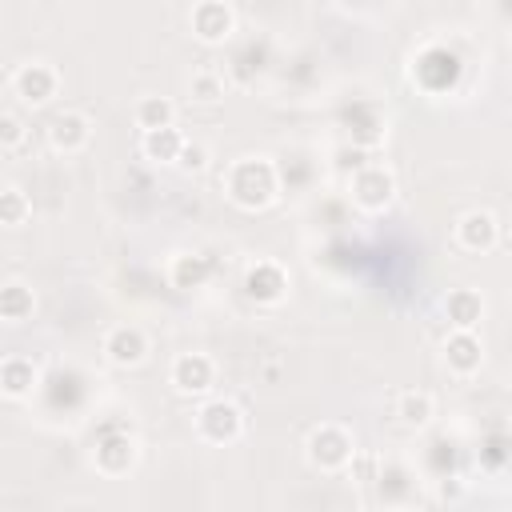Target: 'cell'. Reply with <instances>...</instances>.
I'll return each mask as SVG.
<instances>
[{"label":"cell","mask_w":512,"mask_h":512,"mask_svg":"<svg viewBox=\"0 0 512 512\" xmlns=\"http://www.w3.org/2000/svg\"><path fill=\"white\" fill-rule=\"evenodd\" d=\"M388 512H412V508H388Z\"/></svg>","instance_id":"obj_25"},{"label":"cell","mask_w":512,"mask_h":512,"mask_svg":"<svg viewBox=\"0 0 512 512\" xmlns=\"http://www.w3.org/2000/svg\"><path fill=\"white\" fill-rule=\"evenodd\" d=\"M348 192H352V204H356L360 212L380 216V212H388L392 200H396V176H392V168H384V164H360V168L352 172V180H348Z\"/></svg>","instance_id":"obj_4"},{"label":"cell","mask_w":512,"mask_h":512,"mask_svg":"<svg viewBox=\"0 0 512 512\" xmlns=\"http://www.w3.org/2000/svg\"><path fill=\"white\" fill-rule=\"evenodd\" d=\"M28 140V128L16 112H0V152H16Z\"/></svg>","instance_id":"obj_24"},{"label":"cell","mask_w":512,"mask_h":512,"mask_svg":"<svg viewBox=\"0 0 512 512\" xmlns=\"http://www.w3.org/2000/svg\"><path fill=\"white\" fill-rule=\"evenodd\" d=\"M484 364V340L480 332H448L444 336V368L460 380L476 376Z\"/></svg>","instance_id":"obj_12"},{"label":"cell","mask_w":512,"mask_h":512,"mask_svg":"<svg viewBox=\"0 0 512 512\" xmlns=\"http://www.w3.org/2000/svg\"><path fill=\"white\" fill-rule=\"evenodd\" d=\"M224 92H228V84H224V76H220L216 68H196V72L188 76V96H192L196 104H220Z\"/></svg>","instance_id":"obj_22"},{"label":"cell","mask_w":512,"mask_h":512,"mask_svg":"<svg viewBox=\"0 0 512 512\" xmlns=\"http://www.w3.org/2000/svg\"><path fill=\"white\" fill-rule=\"evenodd\" d=\"M88 140H92V120L84 116V112H60V116H52V124H48V148L52 152H60V156H76V152H84L88 148Z\"/></svg>","instance_id":"obj_11"},{"label":"cell","mask_w":512,"mask_h":512,"mask_svg":"<svg viewBox=\"0 0 512 512\" xmlns=\"http://www.w3.org/2000/svg\"><path fill=\"white\" fill-rule=\"evenodd\" d=\"M100 352H104V360L112 368H140L148 360L152 344H148V332L140 324H116V328L104 332Z\"/></svg>","instance_id":"obj_9"},{"label":"cell","mask_w":512,"mask_h":512,"mask_svg":"<svg viewBox=\"0 0 512 512\" xmlns=\"http://www.w3.org/2000/svg\"><path fill=\"white\" fill-rule=\"evenodd\" d=\"M168 384L180 396H208L216 384V360L208 352H180L168 368Z\"/></svg>","instance_id":"obj_10"},{"label":"cell","mask_w":512,"mask_h":512,"mask_svg":"<svg viewBox=\"0 0 512 512\" xmlns=\"http://www.w3.org/2000/svg\"><path fill=\"white\" fill-rule=\"evenodd\" d=\"M208 160H212L208 144H200V140H184V148H180V156H176V168L188 172V176H200V172L208 168Z\"/></svg>","instance_id":"obj_23"},{"label":"cell","mask_w":512,"mask_h":512,"mask_svg":"<svg viewBox=\"0 0 512 512\" xmlns=\"http://www.w3.org/2000/svg\"><path fill=\"white\" fill-rule=\"evenodd\" d=\"M36 316V292L24 280H4L0 284V320L4 324H24Z\"/></svg>","instance_id":"obj_17"},{"label":"cell","mask_w":512,"mask_h":512,"mask_svg":"<svg viewBox=\"0 0 512 512\" xmlns=\"http://www.w3.org/2000/svg\"><path fill=\"white\" fill-rule=\"evenodd\" d=\"M244 296L252 300V304H260V308H276V304H284V296H288V288H292V276H288V268L284 264H276V260H256V264H248L244 268Z\"/></svg>","instance_id":"obj_5"},{"label":"cell","mask_w":512,"mask_h":512,"mask_svg":"<svg viewBox=\"0 0 512 512\" xmlns=\"http://www.w3.org/2000/svg\"><path fill=\"white\" fill-rule=\"evenodd\" d=\"M136 456H140V448H136V440L128 432H108L92 448V464H96L100 476H124L136 464Z\"/></svg>","instance_id":"obj_13"},{"label":"cell","mask_w":512,"mask_h":512,"mask_svg":"<svg viewBox=\"0 0 512 512\" xmlns=\"http://www.w3.org/2000/svg\"><path fill=\"white\" fill-rule=\"evenodd\" d=\"M432 416H436V400H432V392H424V388H408V392L396 396V420H400L404 428H428Z\"/></svg>","instance_id":"obj_19"},{"label":"cell","mask_w":512,"mask_h":512,"mask_svg":"<svg viewBox=\"0 0 512 512\" xmlns=\"http://www.w3.org/2000/svg\"><path fill=\"white\" fill-rule=\"evenodd\" d=\"M12 92H16L24 104L44 108V104L56 100V92H60V72H56V64H48V60H24V64L12 72Z\"/></svg>","instance_id":"obj_8"},{"label":"cell","mask_w":512,"mask_h":512,"mask_svg":"<svg viewBox=\"0 0 512 512\" xmlns=\"http://www.w3.org/2000/svg\"><path fill=\"white\" fill-rule=\"evenodd\" d=\"M444 316H448L452 332H476L484 320V296L476 288H452L444 296Z\"/></svg>","instance_id":"obj_15"},{"label":"cell","mask_w":512,"mask_h":512,"mask_svg":"<svg viewBox=\"0 0 512 512\" xmlns=\"http://www.w3.org/2000/svg\"><path fill=\"white\" fill-rule=\"evenodd\" d=\"M28 216H32V196L16 184H4L0 188V224L20 228V224H28Z\"/></svg>","instance_id":"obj_21"},{"label":"cell","mask_w":512,"mask_h":512,"mask_svg":"<svg viewBox=\"0 0 512 512\" xmlns=\"http://www.w3.org/2000/svg\"><path fill=\"white\" fill-rule=\"evenodd\" d=\"M224 196L240 212H260L280 196V172L268 156H240L224 172Z\"/></svg>","instance_id":"obj_1"},{"label":"cell","mask_w":512,"mask_h":512,"mask_svg":"<svg viewBox=\"0 0 512 512\" xmlns=\"http://www.w3.org/2000/svg\"><path fill=\"white\" fill-rule=\"evenodd\" d=\"M304 460L316 468V472H344L352 460H356V436L344 428V424H316L308 436H304Z\"/></svg>","instance_id":"obj_2"},{"label":"cell","mask_w":512,"mask_h":512,"mask_svg":"<svg viewBox=\"0 0 512 512\" xmlns=\"http://www.w3.org/2000/svg\"><path fill=\"white\" fill-rule=\"evenodd\" d=\"M208 276H212V264H208V256H200V252H176V256L168 260V284L180 288V292L204 288Z\"/></svg>","instance_id":"obj_16"},{"label":"cell","mask_w":512,"mask_h":512,"mask_svg":"<svg viewBox=\"0 0 512 512\" xmlns=\"http://www.w3.org/2000/svg\"><path fill=\"white\" fill-rule=\"evenodd\" d=\"M196 436L204 444H236L244 436V408L228 396H208L200 408H196Z\"/></svg>","instance_id":"obj_3"},{"label":"cell","mask_w":512,"mask_h":512,"mask_svg":"<svg viewBox=\"0 0 512 512\" xmlns=\"http://www.w3.org/2000/svg\"><path fill=\"white\" fill-rule=\"evenodd\" d=\"M180 148H184L180 128H160V132H144V136H140L144 160H156V164H176Z\"/></svg>","instance_id":"obj_20"},{"label":"cell","mask_w":512,"mask_h":512,"mask_svg":"<svg viewBox=\"0 0 512 512\" xmlns=\"http://www.w3.org/2000/svg\"><path fill=\"white\" fill-rule=\"evenodd\" d=\"M40 384V368L32 356H4L0 360V396L8 400H28Z\"/></svg>","instance_id":"obj_14"},{"label":"cell","mask_w":512,"mask_h":512,"mask_svg":"<svg viewBox=\"0 0 512 512\" xmlns=\"http://www.w3.org/2000/svg\"><path fill=\"white\" fill-rule=\"evenodd\" d=\"M188 28H192V36H196L200 44L220 48V44L236 32V8L224 4V0H200V4H192V12H188Z\"/></svg>","instance_id":"obj_7"},{"label":"cell","mask_w":512,"mask_h":512,"mask_svg":"<svg viewBox=\"0 0 512 512\" xmlns=\"http://www.w3.org/2000/svg\"><path fill=\"white\" fill-rule=\"evenodd\" d=\"M452 240H456L460 252H472V256L492 252L500 244V220H496V212H488V208L460 212L456 224H452Z\"/></svg>","instance_id":"obj_6"},{"label":"cell","mask_w":512,"mask_h":512,"mask_svg":"<svg viewBox=\"0 0 512 512\" xmlns=\"http://www.w3.org/2000/svg\"><path fill=\"white\" fill-rule=\"evenodd\" d=\"M132 120L144 132H160V128H176V104L172 96H140L136 108H132Z\"/></svg>","instance_id":"obj_18"}]
</instances>
